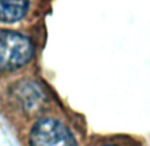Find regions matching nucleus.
Returning <instances> with one entry per match:
<instances>
[{
	"mask_svg": "<svg viewBox=\"0 0 150 146\" xmlns=\"http://www.w3.org/2000/svg\"><path fill=\"white\" fill-rule=\"evenodd\" d=\"M30 11V0H0V25L15 26Z\"/></svg>",
	"mask_w": 150,
	"mask_h": 146,
	"instance_id": "obj_4",
	"label": "nucleus"
},
{
	"mask_svg": "<svg viewBox=\"0 0 150 146\" xmlns=\"http://www.w3.org/2000/svg\"><path fill=\"white\" fill-rule=\"evenodd\" d=\"M33 42L15 30H0V75L16 74L32 61Z\"/></svg>",
	"mask_w": 150,
	"mask_h": 146,
	"instance_id": "obj_1",
	"label": "nucleus"
},
{
	"mask_svg": "<svg viewBox=\"0 0 150 146\" xmlns=\"http://www.w3.org/2000/svg\"><path fill=\"white\" fill-rule=\"evenodd\" d=\"M42 99L44 95L38 84L30 80L12 79L11 84L5 86L4 94L1 95V104L11 117L16 118L17 115L28 116L38 111Z\"/></svg>",
	"mask_w": 150,
	"mask_h": 146,
	"instance_id": "obj_2",
	"label": "nucleus"
},
{
	"mask_svg": "<svg viewBox=\"0 0 150 146\" xmlns=\"http://www.w3.org/2000/svg\"><path fill=\"white\" fill-rule=\"evenodd\" d=\"M29 146H76L70 129L58 118L40 117L28 133Z\"/></svg>",
	"mask_w": 150,
	"mask_h": 146,
	"instance_id": "obj_3",
	"label": "nucleus"
}]
</instances>
